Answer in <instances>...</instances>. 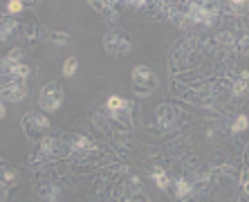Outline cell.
Wrapping results in <instances>:
<instances>
[{
    "instance_id": "13",
    "label": "cell",
    "mask_w": 249,
    "mask_h": 202,
    "mask_svg": "<svg viewBox=\"0 0 249 202\" xmlns=\"http://www.w3.org/2000/svg\"><path fill=\"white\" fill-rule=\"evenodd\" d=\"M155 180L160 182V186H166L168 184V178H166V175H162V173H155Z\"/></svg>"
},
{
    "instance_id": "1",
    "label": "cell",
    "mask_w": 249,
    "mask_h": 202,
    "mask_svg": "<svg viewBox=\"0 0 249 202\" xmlns=\"http://www.w3.org/2000/svg\"><path fill=\"white\" fill-rule=\"evenodd\" d=\"M133 88L135 92L139 94H148L153 92L157 88V76L151 68H146V65H137L133 70Z\"/></svg>"
},
{
    "instance_id": "2",
    "label": "cell",
    "mask_w": 249,
    "mask_h": 202,
    "mask_svg": "<svg viewBox=\"0 0 249 202\" xmlns=\"http://www.w3.org/2000/svg\"><path fill=\"white\" fill-rule=\"evenodd\" d=\"M63 104V86L52 81V83H47L45 88L41 90V108L45 112H56Z\"/></svg>"
},
{
    "instance_id": "5",
    "label": "cell",
    "mask_w": 249,
    "mask_h": 202,
    "mask_svg": "<svg viewBox=\"0 0 249 202\" xmlns=\"http://www.w3.org/2000/svg\"><path fill=\"white\" fill-rule=\"evenodd\" d=\"M0 72L5 74V79H14V81H25L29 76V68L23 63H12V61H2L0 63Z\"/></svg>"
},
{
    "instance_id": "10",
    "label": "cell",
    "mask_w": 249,
    "mask_h": 202,
    "mask_svg": "<svg viewBox=\"0 0 249 202\" xmlns=\"http://www.w3.org/2000/svg\"><path fill=\"white\" fill-rule=\"evenodd\" d=\"M7 9H9V12H12V14H16V12H23V2H20V0H12V2L7 5Z\"/></svg>"
},
{
    "instance_id": "3",
    "label": "cell",
    "mask_w": 249,
    "mask_h": 202,
    "mask_svg": "<svg viewBox=\"0 0 249 202\" xmlns=\"http://www.w3.org/2000/svg\"><path fill=\"white\" fill-rule=\"evenodd\" d=\"M104 47L110 54H126L130 50V38L124 32H108L104 36Z\"/></svg>"
},
{
    "instance_id": "6",
    "label": "cell",
    "mask_w": 249,
    "mask_h": 202,
    "mask_svg": "<svg viewBox=\"0 0 249 202\" xmlns=\"http://www.w3.org/2000/svg\"><path fill=\"white\" fill-rule=\"evenodd\" d=\"M106 106H108V110H110V115L115 117V119H122V121H124L122 112H130V104L122 97H110Z\"/></svg>"
},
{
    "instance_id": "9",
    "label": "cell",
    "mask_w": 249,
    "mask_h": 202,
    "mask_svg": "<svg viewBox=\"0 0 249 202\" xmlns=\"http://www.w3.org/2000/svg\"><path fill=\"white\" fill-rule=\"evenodd\" d=\"M52 40H54V43H58V45H65V43L70 40V34H68V32H54Z\"/></svg>"
},
{
    "instance_id": "7",
    "label": "cell",
    "mask_w": 249,
    "mask_h": 202,
    "mask_svg": "<svg viewBox=\"0 0 249 202\" xmlns=\"http://www.w3.org/2000/svg\"><path fill=\"white\" fill-rule=\"evenodd\" d=\"M76 68H79V61H76L74 56L65 58V63H63V74H65V76H72V74L76 72Z\"/></svg>"
},
{
    "instance_id": "4",
    "label": "cell",
    "mask_w": 249,
    "mask_h": 202,
    "mask_svg": "<svg viewBox=\"0 0 249 202\" xmlns=\"http://www.w3.org/2000/svg\"><path fill=\"white\" fill-rule=\"evenodd\" d=\"M23 128L27 130V135L34 137L36 133H45L47 128H50V121H47V117L38 115V112H27L23 117Z\"/></svg>"
},
{
    "instance_id": "11",
    "label": "cell",
    "mask_w": 249,
    "mask_h": 202,
    "mask_svg": "<svg viewBox=\"0 0 249 202\" xmlns=\"http://www.w3.org/2000/svg\"><path fill=\"white\" fill-rule=\"evenodd\" d=\"M247 128V117H240V119L233 124V130H245Z\"/></svg>"
},
{
    "instance_id": "14",
    "label": "cell",
    "mask_w": 249,
    "mask_h": 202,
    "mask_svg": "<svg viewBox=\"0 0 249 202\" xmlns=\"http://www.w3.org/2000/svg\"><path fill=\"white\" fill-rule=\"evenodd\" d=\"M5 117V106H2V101H0V119Z\"/></svg>"
},
{
    "instance_id": "8",
    "label": "cell",
    "mask_w": 249,
    "mask_h": 202,
    "mask_svg": "<svg viewBox=\"0 0 249 202\" xmlns=\"http://www.w3.org/2000/svg\"><path fill=\"white\" fill-rule=\"evenodd\" d=\"M12 29H14V20H5V18H2V20H0V40L7 38V34H9Z\"/></svg>"
},
{
    "instance_id": "12",
    "label": "cell",
    "mask_w": 249,
    "mask_h": 202,
    "mask_svg": "<svg viewBox=\"0 0 249 202\" xmlns=\"http://www.w3.org/2000/svg\"><path fill=\"white\" fill-rule=\"evenodd\" d=\"M182 193H189V182H184V180L178 182V196H182Z\"/></svg>"
}]
</instances>
